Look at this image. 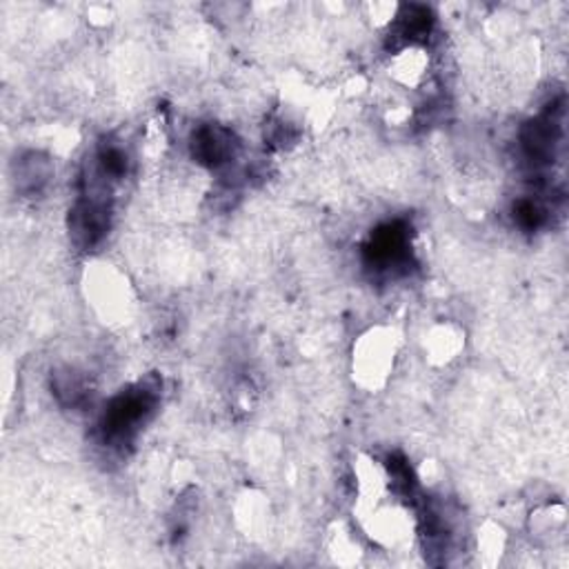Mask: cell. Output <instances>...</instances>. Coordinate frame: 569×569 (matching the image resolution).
I'll use <instances>...</instances> for the list:
<instances>
[{"instance_id":"obj_5","label":"cell","mask_w":569,"mask_h":569,"mask_svg":"<svg viewBox=\"0 0 569 569\" xmlns=\"http://www.w3.org/2000/svg\"><path fill=\"white\" fill-rule=\"evenodd\" d=\"M52 176V167L48 160H43L41 156L32 154L30 158H25L21 162V171H19V182L23 189H30V192H41V189L48 185Z\"/></svg>"},{"instance_id":"obj_3","label":"cell","mask_w":569,"mask_h":569,"mask_svg":"<svg viewBox=\"0 0 569 569\" xmlns=\"http://www.w3.org/2000/svg\"><path fill=\"white\" fill-rule=\"evenodd\" d=\"M558 109L560 107L547 109L542 116L527 123L520 134L523 151L534 165H547L556 156V147L560 140V120L556 116Z\"/></svg>"},{"instance_id":"obj_1","label":"cell","mask_w":569,"mask_h":569,"mask_svg":"<svg viewBox=\"0 0 569 569\" xmlns=\"http://www.w3.org/2000/svg\"><path fill=\"white\" fill-rule=\"evenodd\" d=\"M158 403V388H149L147 383H140L136 388L125 390L112 403L105 408L103 414V436L109 445H123L129 441L136 430L147 421V417L154 412Z\"/></svg>"},{"instance_id":"obj_7","label":"cell","mask_w":569,"mask_h":569,"mask_svg":"<svg viewBox=\"0 0 569 569\" xmlns=\"http://www.w3.org/2000/svg\"><path fill=\"white\" fill-rule=\"evenodd\" d=\"M547 214L540 208L538 201L531 199H520L514 208V221L523 228V230H538L545 223Z\"/></svg>"},{"instance_id":"obj_2","label":"cell","mask_w":569,"mask_h":569,"mask_svg":"<svg viewBox=\"0 0 569 569\" xmlns=\"http://www.w3.org/2000/svg\"><path fill=\"white\" fill-rule=\"evenodd\" d=\"M367 263L378 272L401 270L410 263V232L403 223H392L371 234L365 247Z\"/></svg>"},{"instance_id":"obj_6","label":"cell","mask_w":569,"mask_h":569,"mask_svg":"<svg viewBox=\"0 0 569 569\" xmlns=\"http://www.w3.org/2000/svg\"><path fill=\"white\" fill-rule=\"evenodd\" d=\"M54 392L65 405H78L87 397V388L83 383V378L72 369L54 376Z\"/></svg>"},{"instance_id":"obj_4","label":"cell","mask_w":569,"mask_h":569,"mask_svg":"<svg viewBox=\"0 0 569 569\" xmlns=\"http://www.w3.org/2000/svg\"><path fill=\"white\" fill-rule=\"evenodd\" d=\"M192 151L199 162L210 165V167H221L236 158L239 143L230 129L217 127V125H206V127L197 129L194 140H192Z\"/></svg>"}]
</instances>
